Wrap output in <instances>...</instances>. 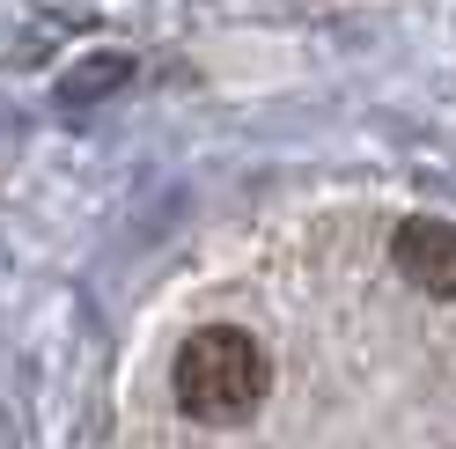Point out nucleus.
<instances>
[{
  "label": "nucleus",
  "instance_id": "f257e3e1",
  "mask_svg": "<svg viewBox=\"0 0 456 449\" xmlns=\"http://www.w3.org/2000/svg\"><path fill=\"white\" fill-rule=\"evenodd\" d=\"M169 383H177V405H184L191 420L236 428L243 412H258L265 383H273V361H265V347L250 339V331H236V324H207V331H191V339L177 347V361H169Z\"/></svg>",
  "mask_w": 456,
  "mask_h": 449
},
{
  "label": "nucleus",
  "instance_id": "f03ea898",
  "mask_svg": "<svg viewBox=\"0 0 456 449\" xmlns=\"http://www.w3.org/2000/svg\"><path fill=\"white\" fill-rule=\"evenodd\" d=\"M390 258H397V273L412 280V288H427V295H456V221H405L397 229V243H390Z\"/></svg>",
  "mask_w": 456,
  "mask_h": 449
}]
</instances>
